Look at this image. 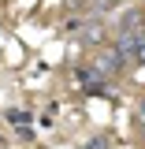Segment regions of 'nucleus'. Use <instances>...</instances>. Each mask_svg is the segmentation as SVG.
Wrapping results in <instances>:
<instances>
[{
    "label": "nucleus",
    "mask_w": 145,
    "mask_h": 149,
    "mask_svg": "<svg viewBox=\"0 0 145 149\" xmlns=\"http://www.w3.org/2000/svg\"><path fill=\"white\" fill-rule=\"evenodd\" d=\"M134 63H138V67H145V49H142L138 56H134Z\"/></svg>",
    "instance_id": "9b49d317"
},
{
    "label": "nucleus",
    "mask_w": 145,
    "mask_h": 149,
    "mask_svg": "<svg viewBox=\"0 0 145 149\" xmlns=\"http://www.w3.org/2000/svg\"><path fill=\"white\" fill-rule=\"evenodd\" d=\"M89 67L101 74L104 82H112V78H115V74H123V67H130V63H127L119 52H115L112 45H101V49L93 52V63H89Z\"/></svg>",
    "instance_id": "f257e3e1"
},
{
    "label": "nucleus",
    "mask_w": 145,
    "mask_h": 149,
    "mask_svg": "<svg viewBox=\"0 0 145 149\" xmlns=\"http://www.w3.org/2000/svg\"><path fill=\"white\" fill-rule=\"evenodd\" d=\"M112 49L123 56L127 63H134V56L145 49V26H138V30H123V34H112Z\"/></svg>",
    "instance_id": "7ed1b4c3"
},
{
    "label": "nucleus",
    "mask_w": 145,
    "mask_h": 149,
    "mask_svg": "<svg viewBox=\"0 0 145 149\" xmlns=\"http://www.w3.org/2000/svg\"><path fill=\"white\" fill-rule=\"evenodd\" d=\"M119 4H127V0H89V8H86V11H89V19H104L108 11H115Z\"/></svg>",
    "instance_id": "423d86ee"
},
{
    "label": "nucleus",
    "mask_w": 145,
    "mask_h": 149,
    "mask_svg": "<svg viewBox=\"0 0 145 149\" xmlns=\"http://www.w3.org/2000/svg\"><path fill=\"white\" fill-rule=\"evenodd\" d=\"M138 130H142V134H145V97H142V101H138Z\"/></svg>",
    "instance_id": "1a4fd4ad"
},
{
    "label": "nucleus",
    "mask_w": 145,
    "mask_h": 149,
    "mask_svg": "<svg viewBox=\"0 0 145 149\" xmlns=\"http://www.w3.org/2000/svg\"><path fill=\"white\" fill-rule=\"evenodd\" d=\"M8 119H11V123H22V127H26V123H30V112H19V108H11V112H8Z\"/></svg>",
    "instance_id": "0eeeda50"
},
{
    "label": "nucleus",
    "mask_w": 145,
    "mask_h": 149,
    "mask_svg": "<svg viewBox=\"0 0 145 149\" xmlns=\"http://www.w3.org/2000/svg\"><path fill=\"white\" fill-rule=\"evenodd\" d=\"M74 86L86 93V97H112V93H115V86L104 82L93 67H74Z\"/></svg>",
    "instance_id": "f03ea898"
},
{
    "label": "nucleus",
    "mask_w": 145,
    "mask_h": 149,
    "mask_svg": "<svg viewBox=\"0 0 145 149\" xmlns=\"http://www.w3.org/2000/svg\"><path fill=\"white\" fill-rule=\"evenodd\" d=\"M138 26H145L142 8H123V11H119V19L112 22V34H123V30H138Z\"/></svg>",
    "instance_id": "39448f33"
},
{
    "label": "nucleus",
    "mask_w": 145,
    "mask_h": 149,
    "mask_svg": "<svg viewBox=\"0 0 145 149\" xmlns=\"http://www.w3.org/2000/svg\"><path fill=\"white\" fill-rule=\"evenodd\" d=\"M101 41H104V22H101V19H89V22L74 34V45H78V49H97Z\"/></svg>",
    "instance_id": "20e7f679"
},
{
    "label": "nucleus",
    "mask_w": 145,
    "mask_h": 149,
    "mask_svg": "<svg viewBox=\"0 0 145 149\" xmlns=\"http://www.w3.org/2000/svg\"><path fill=\"white\" fill-rule=\"evenodd\" d=\"M63 8H67V11H78V8H82V11H86L89 0H63Z\"/></svg>",
    "instance_id": "6e6552de"
},
{
    "label": "nucleus",
    "mask_w": 145,
    "mask_h": 149,
    "mask_svg": "<svg viewBox=\"0 0 145 149\" xmlns=\"http://www.w3.org/2000/svg\"><path fill=\"white\" fill-rule=\"evenodd\" d=\"M15 134H19V138H22V142H34V130H30V127H19Z\"/></svg>",
    "instance_id": "9d476101"
}]
</instances>
